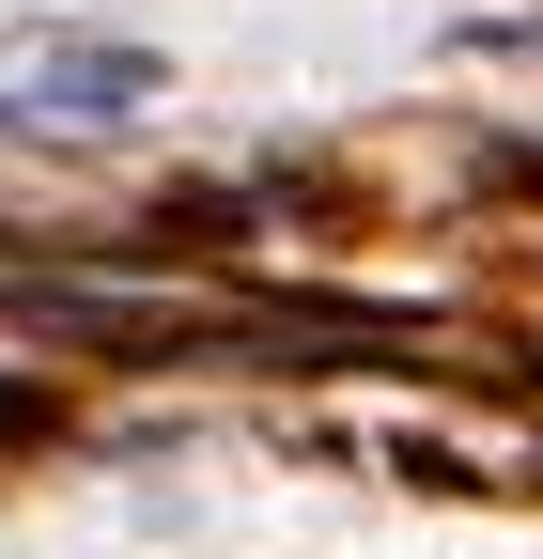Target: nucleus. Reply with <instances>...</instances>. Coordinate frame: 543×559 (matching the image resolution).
<instances>
[{"label": "nucleus", "mask_w": 543, "mask_h": 559, "mask_svg": "<svg viewBox=\"0 0 543 559\" xmlns=\"http://www.w3.org/2000/svg\"><path fill=\"white\" fill-rule=\"evenodd\" d=\"M156 94V62L141 47H47V79H16V94H0V124H16V140H94V124H124V109H141Z\"/></svg>", "instance_id": "nucleus-1"}]
</instances>
